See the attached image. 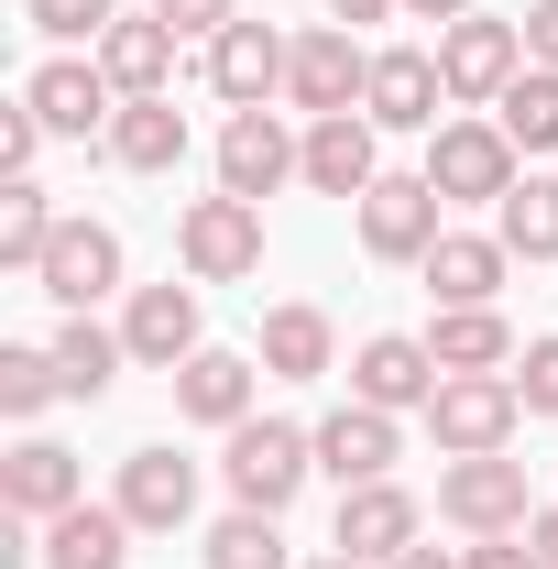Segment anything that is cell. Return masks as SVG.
Instances as JSON below:
<instances>
[{"label":"cell","mask_w":558,"mask_h":569,"mask_svg":"<svg viewBox=\"0 0 558 569\" xmlns=\"http://www.w3.org/2000/svg\"><path fill=\"white\" fill-rule=\"evenodd\" d=\"M132 537H142V526L121 515V503H67V515L44 526V569H121Z\"/></svg>","instance_id":"24"},{"label":"cell","mask_w":558,"mask_h":569,"mask_svg":"<svg viewBox=\"0 0 558 569\" xmlns=\"http://www.w3.org/2000/svg\"><path fill=\"white\" fill-rule=\"evenodd\" d=\"M33 153H44V121L33 110H0V176H33Z\"/></svg>","instance_id":"37"},{"label":"cell","mask_w":558,"mask_h":569,"mask_svg":"<svg viewBox=\"0 0 558 569\" xmlns=\"http://www.w3.org/2000/svg\"><path fill=\"white\" fill-rule=\"evenodd\" d=\"M427 351H438V372H515V329L492 307H438Z\"/></svg>","instance_id":"26"},{"label":"cell","mask_w":558,"mask_h":569,"mask_svg":"<svg viewBox=\"0 0 558 569\" xmlns=\"http://www.w3.org/2000/svg\"><path fill=\"white\" fill-rule=\"evenodd\" d=\"M209 569H296L285 559V515H252V503L219 515L209 526Z\"/></svg>","instance_id":"32"},{"label":"cell","mask_w":558,"mask_h":569,"mask_svg":"<svg viewBox=\"0 0 558 569\" xmlns=\"http://www.w3.org/2000/svg\"><path fill=\"white\" fill-rule=\"evenodd\" d=\"M329 318L318 307H263V372H285V383H318L329 372Z\"/></svg>","instance_id":"29"},{"label":"cell","mask_w":558,"mask_h":569,"mask_svg":"<svg viewBox=\"0 0 558 569\" xmlns=\"http://www.w3.org/2000/svg\"><path fill=\"white\" fill-rule=\"evenodd\" d=\"M361 88H372V56H361V33H340V22L296 33V56H285V99H296L307 121H340V110H361Z\"/></svg>","instance_id":"6"},{"label":"cell","mask_w":558,"mask_h":569,"mask_svg":"<svg viewBox=\"0 0 558 569\" xmlns=\"http://www.w3.org/2000/svg\"><path fill=\"white\" fill-rule=\"evenodd\" d=\"M515 395H526V417H558V329L515 351Z\"/></svg>","instance_id":"35"},{"label":"cell","mask_w":558,"mask_h":569,"mask_svg":"<svg viewBox=\"0 0 558 569\" xmlns=\"http://www.w3.org/2000/svg\"><path fill=\"white\" fill-rule=\"evenodd\" d=\"M438 515H449L460 537H526V515H537L526 460H515V449H492V460H449V471H438Z\"/></svg>","instance_id":"4"},{"label":"cell","mask_w":558,"mask_h":569,"mask_svg":"<svg viewBox=\"0 0 558 569\" xmlns=\"http://www.w3.org/2000/svg\"><path fill=\"white\" fill-rule=\"evenodd\" d=\"M492 230H504L515 263H558V176H515V198L492 209Z\"/></svg>","instance_id":"30"},{"label":"cell","mask_w":558,"mask_h":569,"mask_svg":"<svg viewBox=\"0 0 558 569\" xmlns=\"http://www.w3.org/2000/svg\"><path fill=\"white\" fill-rule=\"evenodd\" d=\"M121 515H132L142 537H176V526H187V515H198V460H187V449H132V460H121Z\"/></svg>","instance_id":"16"},{"label":"cell","mask_w":558,"mask_h":569,"mask_svg":"<svg viewBox=\"0 0 558 569\" xmlns=\"http://www.w3.org/2000/svg\"><path fill=\"white\" fill-rule=\"evenodd\" d=\"M176 44H187V33H176L165 11H142V22H110V33H99V67H110L121 99H165V88H176Z\"/></svg>","instance_id":"21"},{"label":"cell","mask_w":558,"mask_h":569,"mask_svg":"<svg viewBox=\"0 0 558 569\" xmlns=\"http://www.w3.org/2000/svg\"><path fill=\"white\" fill-rule=\"evenodd\" d=\"M56 395H67V372H56V351H33V340H11V351H0V417H44V406H56Z\"/></svg>","instance_id":"33"},{"label":"cell","mask_w":558,"mask_h":569,"mask_svg":"<svg viewBox=\"0 0 558 569\" xmlns=\"http://www.w3.org/2000/svg\"><path fill=\"white\" fill-rule=\"evenodd\" d=\"M395 569H471V559H438V548H406Z\"/></svg>","instance_id":"43"},{"label":"cell","mask_w":558,"mask_h":569,"mask_svg":"<svg viewBox=\"0 0 558 569\" xmlns=\"http://www.w3.org/2000/svg\"><path fill=\"white\" fill-rule=\"evenodd\" d=\"M44 296H56V307H67V318H88V307H99V296H110V284H121V230H99V219H67V230H56V252H44Z\"/></svg>","instance_id":"18"},{"label":"cell","mask_w":558,"mask_h":569,"mask_svg":"<svg viewBox=\"0 0 558 569\" xmlns=\"http://www.w3.org/2000/svg\"><path fill=\"white\" fill-rule=\"evenodd\" d=\"M395 449H406V427L383 417V406H361V395H350L340 417H318V471H329L340 493H361V482H395Z\"/></svg>","instance_id":"13"},{"label":"cell","mask_w":558,"mask_h":569,"mask_svg":"<svg viewBox=\"0 0 558 569\" xmlns=\"http://www.w3.org/2000/svg\"><path fill=\"white\" fill-rule=\"evenodd\" d=\"M438 383H449L438 351L406 340V329H383V340H361V351H350V395H361V406H383V417H406V406L427 417V395H438Z\"/></svg>","instance_id":"12"},{"label":"cell","mask_w":558,"mask_h":569,"mask_svg":"<svg viewBox=\"0 0 558 569\" xmlns=\"http://www.w3.org/2000/svg\"><path fill=\"white\" fill-rule=\"evenodd\" d=\"M230 493L252 503V515H285V503L307 493V471H318V427H285V417H241L230 427Z\"/></svg>","instance_id":"2"},{"label":"cell","mask_w":558,"mask_h":569,"mask_svg":"<svg viewBox=\"0 0 558 569\" xmlns=\"http://www.w3.org/2000/svg\"><path fill=\"white\" fill-rule=\"evenodd\" d=\"M515 417H526L515 372H449V383L427 395V438H438L449 460H492V449H515Z\"/></svg>","instance_id":"3"},{"label":"cell","mask_w":558,"mask_h":569,"mask_svg":"<svg viewBox=\"0 0 558 569\" xmlns=\"http://www.w3.org/2000/svg\"><path fill=\"white\" fill-rule=\"evenodd\" d=\"M417 274H427L438 307H492L504 274H515V252H504V230H438V252H427Z\"/></svg>","instance_id":"19"},{"label":"cell","mask_w":558,"mask_h":569,"mask_svg":"<svg viewBox=\"0 0 558 569\" xmlns=\"http://www.w3.org/2000/svg\"><path fill=\"white\" fill-rule=\"evenodd\" d=\"M438 99H449V77L427 44H383L372 56V88H361V121L372 132H438Z\"/></svg>","instance_id":"10"},{"label":"cell","mask_w":558,"mask_h":569,"mask_svg":"<svg viewBox=\"0 0 558 569\" xmlns=\"http://www.w3.org/2000/svg\"><path fill=\"white\" fill-rule=\"evenodd\" d=\"M526 537H537V559L558 569V503H548V515H526Z\"/></svg>","instance_id":"42"},{"label":"cell","mask_w":558,"mask_h":569,"mask_svg":"<svg viewBox=\"0 0 558 569\" xmlns=\"http://www.w3.org/2000/svg\"><path fill=\"white\" fill-rule=\"evenodd\" d=\"M417 493H406V482H361V493H340V526H329V548H340V559H406V548H417Z\"/></svg>","instance_id":"17"},{"label":"cell","mask_w":558,"mask_h":569,"mask_svg":"<svg viewBox=\"0 0 558 569\" xmlns=\"http://www.w3.org/2000/svg\"><path fill=\"white\" fill-rule=\"evenodd\" d=\"M44 351H56V372H67V395H77V406H99V395H110V372L132 361V340H121V329H99V318H67Z\"/></svg>","instance_id":"27"},{"label":"cell","mask_w":558,"mask_h":569,"mask_svg":"<svg viewBox=\"0 0 558 569\" xmlns=\"http://www.w3.org/2000/svg\"><path fill=\"white\" fill-rule=\"evenodd\" d=\"M22 110L44 121V132H67V142H88V132H110V110H121V88H110V67L88 56H56V67H33L22 77Z\"/></svg>","instance_id":"11"},{"label":"cell","mask_w":558,"mask_h":569,"mask_svg":"<svg viewBox=\"0 0 558 569\" xmlns=\"http://www.w3.org/2000/svg\"><path fill=\"white\" fill-rule=\"evenodd\" d=\"M165 383H176V417L219 427V438L252 417V361H241V351H198L187 372H165Z\"/></svg>","instance_id":"25"},{"label":"cell","mask_w":558,"mask_h":569,"mask_svg":"<svg viewBox=\"0 0 558 569\" xmlns=\"http://www.w3.org/2000/svg\"><path fill=\"white\" fill-rule=\"evenodd\" d=\"M176 252H187V274L198 284H241V274H263V209L252 198H187V219H176Z\"/></svg>","instance_id":"5"},{"label":"cell","mask_w":558,"mask_h":569,"mask_svg":"<svg viewBox=\"0 0 558 569\" xmlns=\"http://www.w3.org/2000/svg\"><path fill=\"white\" fill-rule=\"evenodd\" d=\"M153 11H165L176 33H198V44H219V33L241 22V0H153Z\"/></svg>","instance_id":"36"},{"label":"cell","mask_w":558,"mask_h":569,"mask_svg":"<svg viewBox=\"0 0 558 569\" xmlns=\"http://www.w3.org/2000/svg\"><path fill=\"white\" fill-rule=\"evenodd\" d=\"M67 503H88L77 449H56V438H22V449L0 460V515H22V526H56Z\"/></svg>","instance_id":"15"},{"label":"cell","mask_w":558,"mask_h":569,"mask_svg":"<svg viewBox=\"0 0 558 569\" xmlns=\"http://www.w3.org/2000/svg\"><path fill=\"white\" fill-rule=\"evenodd\" d=\"M307 569H361V559H340V548H329V559H307Z\"/></svg>","instance_id":"44"},{"label":"cell","mask_w":558,"mask_h":569,"mask_svg":"<svg viewBox=\"0 0 558 569\" xmlns=\"http://www.w3.org/2000/svg\"><path fill=\"white\" fill-rule=\"evenodd\" d=\"M438 209H449V198H438L427 176H383V187L361 198V252H372V263H427L438 230H449Z\"/></svg>","instance_id":"7"},{"label":"cell","mask_w":558,"mask_h":569,"mask_svg":"<svg viewBox=\"0 0 558 569\" xmlns=\"http://www.w3.org/2000/svg\"><path fill=\"white\" fill-rule=\"evenodd\" d=\"M492 121H504L515 153H558V67H526L504 99H492Z\"/></svg>","instance_id":"31"},{"label":"cell","mask_w":558,"mask_h":569,"mask_svg":"<svg viewBox=\"0 0 558 569\" xmlns=\"http://www.w3.org/2000/svg\"><path fill=\"white\" fill-rule=\"evenodd\" d=\"M406 22H438L449 33V22H471V0H406Z\"/></svg>","instance_id":"41"},{"label":"cell","mask_w":558,"mask_h":569,"mask_svg":"<svg viewBox=\"0 0 558 569\" xmlns=\"http://www.w3.org/2000/svg\"><path fill=\"white\" fill-rule=\"evenodd\" d=\"M395 11H406V0H329V22H340V33H361V22H395Z\"/></svg>","instance_id":"40"},{"label":"cell","mask_w":558,"mask_h":569,"mask_svg":"<svg viewBox=\"0 0 558 569\" xmlns=\"http://www.w3.org/2000/svg\"><path fill=\"white\" fill-rule=\"evenodd\" d=\"M22 22L56 33V44H99V33L121 22V0H22Z\"/></svg>","instance_id":"34"},{"label":"cell","mask_w":558,"mask_h":569,"mask_svg":"<svg viewBox=\"0 0 558 569\" xmlns=\"http://www.w3.org/2000/svg\"><path fill=\"white\" fill-rule=\"evenodd\" d=\"M526 67H558V0L526 11Z\"/></svg>","instance_id":"39"},{"label":"cell","mask_w":558,"mask_h":569,"mask_svg":"<svg viewBox=\"0 0 558 569\" xmlns=\"http://www.w3.org/2000/svg\"><path fill=\"white\" fill-rule=\"evenodd\" d=\"M285 56H296V44H285L275 22H230V33L209 44V88L230 99V110H263V99L285 88Z\"/></svg>","instance_id":"20"},{"label":"cell","mask_w":558,"mask_h":569,"mask_svg":"<svg viewBox=\"0 0 558 569\" xmlns=\"http://www.w3.org/2000/svg\"><path fill=\"white\" fill-rule=\"evenodd\" d=\"M471 569H548L537 537H471Z\"/></svg>","instance_id":"38"},{"label":"cell","mask_w":558,"mask_h":569,"mask_svg":"<svg viewBox=\"0 0 558 569\" xmlns=\"http://www.w3.org/2000/svg\"><path fill=\"white\" fill-rule=\"evenodd\" d=\"M110 164L176 176V164H187V110H176V99H121V110H110Z\"/></svg>","instance_id":"23"},{"label":"cell","mask_w":558,"mask_h":569,"mask_svg":"<svg viewBox=\"0 0 558 569\" xmlns=\"http://www.w3.org/2000/svg\"><path fill=\"white\" fill-rule=\"evenodd\" d=\"M427 187L449 198V209H504L515 198V142H504V121H438L427 132V164H417Z\"/></svg>","instance_id":"1"},{"label":"cell","mask_w":558,"mask_h":569,"mask_svg":"<svg viewBox=\"0 0 558 569\" xmlns=\"http://www.w3.org/2000/svg\"><path fill=\"white\" fill-rule=\"evenodd\" d=\"M285 176H307V142L285 132L275 110H230V132H219V187L263 209V198H275Z\"/></svg>","instance_id":"9"},{"label":"cell","mask_w":558,"mask_h":569,"mask_svg":"<svg viewBox=\"0 0 558 569\" xmlns=\"http://www.w3.org/2000/svg\"><path fill=\"white\" fill-rule=\"evenodd\" d=\"M56 230H67V219H56V198H44L33 176H11V187H0V263H11V274H44Z\"/></svg>","instance_id":"28"},{"label":"cell","mask_w":558,"mask_h":569,"mask_svg":"<svg viewBox=\"0 0 558 569\" xmlns=\"http://www.w3.org/2000/svg\"><path fill=\"white\" fill-rule=\"evenodd\" d=\"M438 77H449V99H504L526 77V22H492V11L449 22L438 33Z\"/></svg>","instance_id":"8"},{"label":"cell","mask_w":558,"mask_h":569,"mask_svg":"<svg viewBox=\"0 0 558 569\" xmlns=\"http://www.w3.org/2000/svg\"><path fill=\"white\" fill-rule=\"evenodd\" d=\"M307 187H318V198H350V209L383 187V164H372V121H361V110L307 121Z\"/></svg>","instance_id":"22"},{"label":"cell","mask_w":558,"mask_h":569,"mask_svg":"<svg viewBox=\"0 0 558 569\" xmlns=\"http://www.w3.org/2000/svg\"><path fill=\"white\" fill-rule=\"evenodd\" d=\"M121 340H132L142 372H187V361L209 351L198 340V284H142L132 307H121Z\"/></svg>","instance_id":"14"}]
</instances>
